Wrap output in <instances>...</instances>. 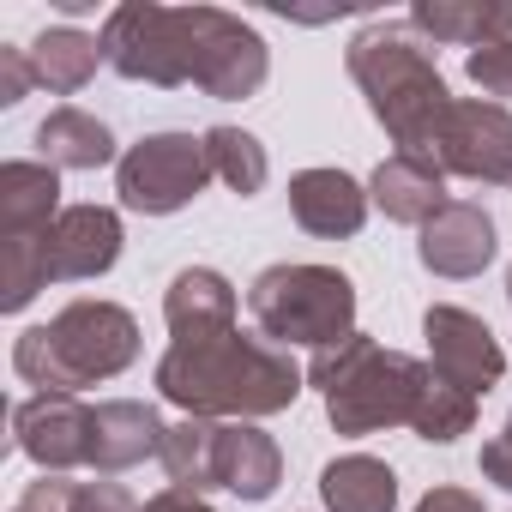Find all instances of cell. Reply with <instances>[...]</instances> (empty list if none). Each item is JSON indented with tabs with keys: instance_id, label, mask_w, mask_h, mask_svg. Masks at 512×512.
Masks as SVG:
<instances>
[{
	"instance_id": "cell-2",
	"label": "cell",
	"mask_w": 512,
	"mask_h": 512,
	"mask_svg": "<svg viewBox=\"0 0 512 512\" xmlns=\"http://www.w3.org/2000/svg\"><path fill=\"white\" fill-rule=\"evenodd\" d=\"M344 67L368 97V115L386 127V139L404 157H428L452 109V91L434 67V43L410 19H374L368 31L350 37Z\"/></svg>"
},
{
	"instance_id": "cell-22",
	"label": "cell",
	"mask_w": 512,
	"mask_h": 512,
	"mask_svg": "<svg viewBox=\"0 0 512 512\" xmlns=\"http://www.w3.org/2000/svg\"><path fill=\"white\" fill-rule=\"evenodd\" d=\"M320 500L326 512H398V476L386 458L344 452L320 470Z\"/></svg>"
},
{
	"instance_id": "cell-5",
	"label": "cell",
	"mask_w": 512,
	"mask_h": 512,
	"mask_svg": "<svg viewBox=\"0 0 512 512\" xmlns=\"http://www.w3.org/2000/svg\"><path fill=\"white\" fill-rule=\"evenodd\" d=\"M253 332L278 350H332L356 332V284L338 266H266L247 284Z\"/></svg>"
},
{
	"instance_id": "cell-12",
	"label": "cell",
	"mask_w": 512,
	"mask_h": 512,
	"mask_svg": "<svg viewBox=\"0 0 512 512\" xmlns=\"http://www.w3.org/2000/svg\"><path fill=\"white\" fill-rule=\"evenodd\" d=\"M121 211L115 205H67L49 229V278L55 284H91L115 272L121 260Z\"/></svg>"
},
{
	"instance_id": "cell-24",
	"label": "cell",
	"mask_w": 512,
	"mask_h": 512,
	"mask_svg": "<svg viewBox=\"0 0 512 512\" xmlns=\"http://www.w3.org/2000/svg\"><path fill=\"white\" fill-rule=\"evenodd\" d=\"M217 428L223 422H205V416H181L169 434H163V470H169V488H217Z\"/></svg>"
},
{
	"instance_id": "cell-13",
	"label": "cell",
	"mask_w": 512,
	"mask_h": 512,
	"mask_svg": "<svg viewBox=\"0 0 512 512\" xmlns=\"http://www.w3.org/2000/svg\"><path fill=\"white\" fill-rule=\"evenodd\" d=\"M494 217L470 199H452L440 217H428L416 229V260L434 272V278H482V266L494 260Z\"/></svg>"
},
{
	"instance_id": "cell-23",
	"label": "cell",
	"mask_w": 512,
	"mask_h": 512,
	"mask_svg": "<svg viewBox=\"0 0 512 512\" xmlns=\"http://www.w3.org/2000/svg\"><path fill=\"white\" fill-rule=\"evenodd\" d=\"M25 55H31L37 85H43V91H55V97L85 91V85L97 79V67H109V61H103V43H97V37H85V31H73V25H49Z\"/></svg>"
},
{
	"instance_id": "cell-28",
	"label": "cell",
	"mask_w": 512,
	"mask_h": 512,
	"mask_svg": "<svg viewBox=\"0 0 512 512\" xmlns=\"http://www.w3.org/2000/svg\"><path fill=\"white\" fill-rule=\"evenodd\" d=\"M464 79L488 97V103H512V43H494V49H476L464 55Z\"/></svg>"
},
{
	"instance_id": "cell-3",
	"label": "cell",
	"mask_w": 512,
	"mask_h": 512,
	"mask_svg": "<svg viewBox=\"0 0 512 512\" xmlns=\"http://www.w3.org/2000/svg\"><path fill=\"white\" fill-rule=\"evenodd\" d=\"M308 386H320L326 422L344 440H362L380 428H416V410L434 386V368L422 356L374 344L368 332H350L344 344L308 356Z\"/></svg>"
},
{
	"instance_id": "cell-14",
	"label": "cell",
	"mask_w": 512,
	"mask_h": 512,
	"mask_svg": "<svg viewBox=\"0 0 512 512\" xmlns=\"http://www.w3.org/2000/svg\"><path fill=\"white\" fill-rule=\"evenodd\" d=\"M368 211H374L368 187L356 175H344V169H302V175H290V217L308 235H320V241L362 235Z\"/></svg>"
},
{
	"instance_id": "cell-29",
	"label": "cell",
	"mask_w": 512,
	"mask_h": 512,
	"mask_svg": "<svg viewBox=\"0 0 512 512\" xmlns=\"http://www.w3.org/2000/svg\"><path fill=\"white\" fill-rule=\"evenodd\" d=\"M476 470H482V482H494V488H506V494H512V416H506V428H500L494 440H482Z\"/></svg>"
},
{
	"instance_id": "cell-26",
	"label": "cell",
	"mask_w": 512,
	"mask_h": 512,
	"mask_svg": "<svg viewBox=\"0 0 512 512\" xmlns=\"http://www.w3.org/2000/svg\"><path fill=\"white\" fill-rule=\"evenodd\" d=\"M25 506H43V512H145L121 482H73V476H37L25 494Z\"/></svg>"
},
{
	"instance_id": "cell-7",
	"label": "cell",
	"mask_w": 512,
	"mask_h": 512,
	"mask_svg": "<svg viewBox=\"0 0 512 512\" xmlns=\"http://www.w3.org/2000/svg\"><path fill=\"white\" fill-rule=\"evenodd\" d=\"M205 181H217L205 157V133H145L115 163V193L139 217H175L205 193Z\"/></svg>"
},
{
	"instance_id": "cell-6",
	"label": "cell",
	"mask_w": 512,
	"mask_h": 512,
	"mask_svg": "<svg viewBox=\"0 0 512 512\" xmlns=\"http://www.w3.org/2000/svg\"><path fill=\"white\" fill-rule=\"evenodd\" d=\"M109 73L157 91L193 85V7H157V0H127L97 31Z\"/></svg>"
},
{
	"instance_id": "cell-27",
	"label": "cell",
	"mask_w": 512,
	"mask_h": 512,
	"mask_svg": "<svg viewBox=\"0 0 512 512\" xmlns=\"http://www.w3.org/2000/svg\"><path fill=\"white\" fill-rule=\"evenodd\" d=\"M476 404H482V398H470V392H458L452 380L434 374V386H428V398H422V410H416V440H428V446H452L458 434L476 428Z\"/></svg>"
},
{
	"instance_id": "cell-1",
	"label": "cell",
	"mask_w": 512,
	"mask_h": 512,
	"mask_svg": "<svg viewBox=\"0 0 512 512\" xmlns=\"http://www.w3.org/2000/svg\"><path fill=\"white\" fill-rule=\"evenodd\" d=\"M157 398L175 404L181 416H229V422H260V416H278L302 398L308 386V368H296L290 350L266 344L260 332H211V338H187V344H169L157 356Z\"/></svg>"
},
{
	"instance_id": "cell-33",
	"label": "cell",
	"mask_w": 512,
	"mask_h": 512,
	"mask_svg": "<svg viewBox=\"0 0 512 512\" xmlns=\"http://www.w3.org/2000/svg\"><path fill=\"white\" fill-rule=\"evenodd\" d=\"M13 512H43V506H25V500H19V506H13Z\"/></svg>"
},
{
	"instance_id": "cell-32",
	"label": "cell",
	"mask_w": 512,
	"mask_h": 512,
	"mask_svg": "<svg viewBox=\"0 0 512 512\" xmlns=\"http://www.w3.org/2000/svg\"><path fill=\"white\" fill-rule=\"evenodd\" d=\"M145 512H211V500L193 494V488H157V494L145 500Z\"/></svg>"
},
{
	"instance_id": "cell-31",
	"label": "cell",
	"mask_w": 512,
	"mask_h": 512,
	"mask_svg": "<svg viewBox=\"0 0 512 512\" xmlns=\"http://www.w3.org/2000/svg\"><path fill=\"white\" fill-rule=\"evenodd\" d=\"M416 512H488V506H482V494L446 482V488H428V494L416 500Z\"/></svg>"
},
{
	"instance_id": "cell-15",
	"label": "cell",
	"mask_w": 512,
	"mask_h": 512,
	"mask_svg": "<svg viewBox=\"0 0 512 512\" xmlns=\"http://www.w3.org/2000/svg\"><path fill=\"white\" fill-rule=\"evenodd\" d=\"M163 416L139 398H103L91 410V470L97 476H121L145 458L163 452Z\"/></svg>"
},
{
	"instance_id": "cell-34",
	"label": "cell",
	"mask_w": 512,
	"mask_h": 512,
	"mask_svg": "<svg viewBox=\"0 0 512 512\" xmlns=\"http://www.w3.org/2000/svg\"><path fill=\"white\" fill-rule=\"evenodd\" d=\"M506 302H512V266H506Z\"/></svg>"
},
{
	"instance_id": "cell-18",
	"label": "cell",
	"mask_w": 512,
	"mask_h": 512,
	"mask_svg": "<svg viewBox=\"0 0 512 512\" xmlns=\"http://www.w3.org/2000/svg\"><path fill=\"white\" fill-rule=\"evenodd\" d=\"M368 199H374V211L386 217V223H410V229H422L428 217H440L452 199H446V175L428 163V157H404V151H392L374 175H368Z\"/></svg>"
},
{
	"instance_id": "cell-16",
	"label": "cell",
	"mask_w": 512,
	"mask_h": 512,
	"mask_svg": "<svg viewBox=\"0 0 512 512\" xmlns=\"http://www.w3.org/2000/svg\"><path fill=\"white\" fill-rule=\"evenodd\" d=\"M284 482V452L260 422H223L217 428V488L235 500H272Z\"/></svg>"
},
{
	"instance_id": "cell-11",
	"label": "cell",
	"mask_w": 512,
	"mask_h": 512,
	"mask_svg": "<svg viewBox=\"0 0 512 512\" xmlns=\"http://www.w3.org/2000/svg\"><path fill=\"white\" fill-rule=\"evenodd\" d=\"M91 410L73 392H31L13 404V446L43 470V476H67V470H91Z\"/></svg>"
},
{
	"instance_id": "cell-25",
	"label": "cell",
	"mask_w": 512,
	"mask_h": 512,
	"mask_svg": "<svg viewBox=\"0 0 512 512\" xmlns=\"http://www.w3.org/2000/svg\"><path fill=\"white\" fill-rule=\"evenodd\" d=\"M205 157H211V175L235 199H253V193L272 181V157H266V145L253 139L247 127H211L205 133Z\"/></svg>"
},
{
	"instance_id": "cell-8",
	"label": "cell",
	"mask_w": 512,
	"mask_h": 512,
	"mask_svg": "<svg viewBox=\"0 0 512 512\" xmlns=\"http://www.w3.org/2000/svg\"><path fill=\"white\" fill-rule=\"evenodd\" d=\"M272 79V49L247 19L223 7H193V85L217 103H247Z\"/></svg>"
},
{
	"instance_id": "cell-21",
	"label": "cell",
	"mask_w": 512,
	"mask_h": 512,
	"mask_svg": "<svg viewBox=\"0 0 512 512\" xmlns=\"http://www.w3.org/2000/svg\"><path fill=\"white\" fill-rule=\"evenodd\" d=\"M37 157L49 169H109V163H121L109 121H97V115H85L73 103L49 109L37 121Z\"/></svg>"
},
{
	"instance_id": "cell-20",
	"label": "cell",
	"mask_w": 512,
	"mask_h": 512,
	"mask_svg": "<svg viewBox=\"0 0 512 512\" xmlns=\"http://www.w3.org/2000/svg\"><path fill=\"white\" fill-rule=\"evenodd\" d=\"M410 25L428 43H458V49H494L512 43V0H416Z\"/></svg>"
},
{
	"instance_id": "cell-9",
	"label": "cell",
	"mask_w": 512,
	"mask_h": 512,
	"mask_svg": "<svg viewBox=\"0 0 512 512\" xmlns=\"http://www.w3.org/2000/svg\"><path fill=\"white\" fill-rule=\"evenodd\" d=\"M428 163L458 181L512 187V109H500L488 97H452Z\"/></svg>"
},
{
	"instance_id": "cell-10",
	"label": "cell",
	"mask_w": 512,
	"mask_h": 512,
	"mask_svg": "<svg viewBox=\"0 0 512 512\" xmlns=\"http://www.w3.org/2000/svg\"><path fill=\"white\" fill-rule=\"evenodd\" d=\"M422 338H428V368L440 380H452L470 398H488L506 380V350L494 344L488 320L458 308V302H434L422 314Z\"/></svg>"
},
{
	"instance_id": "cell-4",
	"label": "cell",
	"mask_w": 512,
	"mask_h": 512,
	"mask_svg": "<svg viewBox=\"0 0 512 512\" xmlns=\"http://www.w3.org/2000/svg\"><path fill=\"white\" fill-rule=\"evenodd\" d=\"M139 362V320L121 302L79 296L55 320L25 326L13 344V374L37 392H85Z\"/></svg>"
},
{
	"instance_id": "cell-19",
	"label": "cell",
	"mask_w": 512,
	"mask_h": 512,
	"mask_svg": "<svg viewBox=\"0 0 512 512\" xmlns=\"http://www.w3.org/2000/svg\"><path fill=\"white\" fill-rule=\"evenodd\" d=\"M235 284L211 266H181L163 290V320H169V338L187 344V338H211V332H229L235 326Z\"/></svg>"
},
{
	"instance_id": "cell-17",
	"label": "cell",
	"mask_w": 512,
	"mask_h": 512,
	"mask_svg": "<svg viewBox=\"0 0 512 512\" xmlns=\"http://www.w3.org/2000/svg\"><path fill=\"white\" fill-rule=\"evenodd\" d=\"M61 211H67L61 205V169H49L43 157L0 163V241L49 235Z\"/></svg>"
},
{
	"instance_id": "cell-30",
	"label": "cell",
	"mask_w": 512,
	"mask_h": 512,
	"mask_svg": "<svg viewBox=\"0 0 512 512\" xmlns=\"http://www.w3.org/2000/svg\"><path fill=\"white\" fill-rule=\"evenodd\" d=\"M37 85V73H31V55L25 49H0V103H25V91Z\"/></svg>"
}]
</instances>
